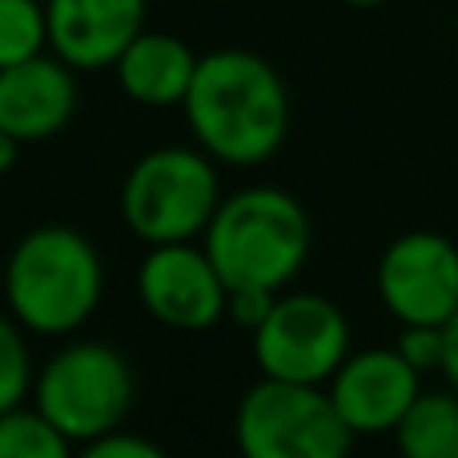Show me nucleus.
<instances>
[{"label": "nucleus", "instance_id": "9", "mask_svg": "<svg viewBox=\"0 0 458 458\" xmlns=\"http://www.w3.org/2000/svg\"><path fill=\"white\" fill-rule=\"evenodd\" d=\"M137 301L153 322L182 334H201L225 318L229 285L209 261L206 245H145V258L137 266Z\"/></svg>", "mask_w": 458, "mask_h": 458}, {"label": "nucleus", "instance_id": "20", "mask_svg": "<svg viewBox=\"0 0 458 458\" xmlns=\"http://www.w3.org/2000/svg\"><path fill=\"white\" fill-rule=\"evenodd\" d=\"M277 293H266V290H229V306H225V318L233 326H242L245 334H253L261 326V318L269 314Z\"/></svg>", "mask_w": 458, "mask_h": 458}, {"label": "nucleus", "instance_id": "2", "mask_svg": "<svg viewBox=\"0 0 458 458\" xmlns=\"http://www.w3.org/2000/svg\"><path fill=\"white\" fill-rule=\"evenodd\" d=\"M101 298V250L72 225L29 229L4 261V306L24 334L69 338L93 322Z\"/></svg>", "mask_w": 458, "mask_h": 458}, {"label": "nucleus", "instance_id": "6", "mask_svg": "<svg viewBox=\"0 0 458 458\" xmlns=\"http://www.w3.org/2000/svg\"><path fill=\"white\" fill-rule=\"evenodd\" d=\"M233 446L242 458H350L354 430L326 386L258 378L233 411Z\"/></svg>", "mask_w": 458, "mask_h": 458}, {"label": "nucleus", "instance_id": "11", "mask_svg": "<svg viewBox=\"0 0 458 458\" xmlns=\"http://www.w3.org/2000/svg\"><path fill=\"white\" fill-rule=\"evenodd\" d=\"M149 0H45L48 53L77 72L113 69L145 29Z\"/></svg>", "mask_w": 458, "mask_h": 458}, {"label": "nucleus", "instance_id": "17", "mask_svg": "<svg viewBox=\"0 0 458 458\" xmlns=\"http://www.w3.org/2000/svg\"><path fill=\"white\" fill-rule=\"evenodd\" d=\"M32 378H37V366H32L29 334L13 314H0V414L29 403Z\"/></svg>", "mask_w": 458, "mask_h": 458}, {"label": "nucleus", "instance_id": "10", "mask_svg": "<svg viewBox=\"0 0 458 458\" xmlns=\"http://www.w3.org/2000/svg\"><path fill=\"white\" fill-rule=\"evenodd\" d=\"M326 394L354 438H378L394 435V427L406 419L414 398L422 394V374L394 346L350 350L326 382Z\"/></svg>", "mask_w": 458, "mask_h": 458}, {"label": "nucleus", "instance_id": "3", "mask_svg": "<svg viewBox=\"0 0 458 458\" xmlns=\"http://www.w3.org/2000/svg\"><path fill=\"white\" fill-rule=\"evenodd\" d=\"M201 245L229 290L282 293L306 269L314 225L293 193L277 185H245L222 198Z\"/></svg>", "mask_w": 458, "mask_h": 458}, {"label": "nucleus", "instance_id": "13", "mask_svg": "<svg viewBox=\"0 0 458 458\" xmlns=\"http://www.w3.org/2000/svg\"><path fill=\"white\" fill-rule=\"evenodd\" d=\"M193 72H198V53L190 40L157 29H141L113 64L117 89L145 109H182Z\"/></svg>", "mask_w": 458, "mask_h": 458}, {"label": "nucleus", "instance_id": "8", "mask_svg": "<svg viewBox=\"0 0 458 458\" xmlns=\"http://www.w3.org/2000/svg\"><path fill=\"white\" fill-rule=\"evenodd\" d=\"M374 290L398 326H446L458 314V242L435 229L398 233L378 258Z\"/></svg>", "mask_w": 458, "mask_h": 458}, {"label": "nucleus", "instance_id": "15", "mask_svg": "<svg viewBox=\"0 0 458 458\" xmlns=\"http://www.w3.org/2000/svg\"><path fill=\"white\" fill-rule=\"evenodd\" d=\"M77 443L53 427L37 406H16L0 414V458H72Z\"/></svg>", "mask_w": 458, "mask_h": 458}, {"label": "nucleus", "instance_id": "12", "mask_svg": "<svg viewBox=\"0 0 458 458\" xmlns=\"http://www.w3.org/2000/svg\"><path fill=\"white\" fill-rule=\"evenodd\" d=\"M77 101V69H69L56 53H40L13 69H0V129L21 145L56 137L72 121Z\"/></svg>", "mask_w": 458, "mask_h": 458}, {"label": "nucleus", "instance_id": "21", "mask_svg": "<svg viewBox=\"0 0 458 458\" xmlns=\"http://www.w3.org/2000/svg\"><path fill=\"white\" fill-rule=\"evenodd\" d=\"M446 334V358H443V378L451 382V386L458 390V314L451 318V322L443 326Z\"/></svg>", "mask_w": 458, "mask_h": 458}, {"label": "nucleus", "instance_id": "14", "mask_svg": "<svg viewBox=\"0 0 458 458\" xmlns=\"http://www.w3.org/2000/svg\"><path fill=\"white\" fill-rule=\"evenodd\" d=\"M398 458H458V390H422L394 427Z\"/></svg>", "mask_w": 458, "mask_h": 458}, {"label": "nucleus", "instance_id": "4", "mask_svg": "<svg viewBox=\"0 0 458 458\" xmlns=\"http://www.w3.org/2000/svg\"><path fill=\"white\" fill-rule=\"evenodd\" d=\"M222 206L217 161L198 145H161L121 182V222L145 245L198 242Z\"/></svg>", "mask_w": 458, "mask_h": 458}, {"label": "nucleus", "instance_id": "1", "mask_svg": "<svg viewBox=\"0 0 458 458\" xmlns=\"http://www.w3.org/2000/svg\"><path fill=\"white\" fill-rule=\"evenodd\" d=\"M182 113L193 145L229 169L266 165L290 137V89L253 48L201 53Z\"/></svg>", "mask_w": 458, "mask_h": 458}, {"label": "nucleus", "instance_id": "18", "mask_svg": "<svg viewBox=\"0 0 458 458\" xmlns=\"http://www.w3.org/2000/svg\"><path fill=\"white\" fill-rule=\"evenodd\" d=\"M394 350L414 366L419 374L438 370L443 374V358H446V334L443 326H403Z\"/></svg>", "mask_w": 458, "mask_h": 458}, {"label": "nucleus", "instance_id": "16", "mask_svg": "<svg viewBox=\"0 0 458 458\" xmlns=\"http://www.w3.org/2000/svg\"><path fill=\"white\" fill-rule=\"evenodd\" d=\"M48 53L45 0H0V69Z\"/></svg>", "mask_w": 458, "mask_h": 458}, {"label": "nucleus", "instance_id": "22", "mask_svg": "<svg viewBox=\"0 0 458 458\" xmlns=\"http://www.w3.org/2000/svg\"><path fill=\"white\" fill-rule=\"evenodd\" d=\"M16 161H21V141H16L13 133H4V129H0V177L13 174Z\"/></svg>", "mask_w": 458, "mask_h": 458}, {"label": "nucleus", "instance_id": "19", "mask_svg": "<svg viewBox=\"0 0 458 458\" xmlns=\"http://www.w3.org/2000/svg\"><path fill=\"white\" fill-rule=\"evenodd\" d=\"M72 458H169L153 438L133 435V430H109V435L93 438V443H81Z\"/></svg>", "mask_w": 458, "mask_h": 458}, {"label": "nucleus", "instance_id": "7", "mask_svg": "<svg viewBox=\"0 0 458 458\" xmlns=\"http://www.w3.org/2000/svg\"><path fill=\"white\" fill-rule=\"evenodd\" d=\"M350 318L326 293L282 290L250 334V350L261 378L326 386L350 354Z\"/></svg>", "mask_w": 458, "mask_h": 458}, {"label": "nucleus", "instance_id": "23", "mask_svg": "<svg viewBox=\"0 0 458 458\" xmlns=\"http://www.w3.org/2000/svg\"><path fill=\"white\" fill-rule=\"evenodd\" d=\"M346 8H386L390 0H342Z\"/></svg>", "mask_w": 458, "mask_h": 458}, {"label": "nucleus", "instance_id": "5", "mask_svg": "<svg viewBox=\"0 0 458 458\" xmlns=\"http://www.w3.org/2000/svg\"><path fill=\"white\" fill-rule=\"evenodd\" d=\"M133 398L137 378L129 358L97 338L61 346L32 378V406L77 446L125 427Z\"/></svg>", "mask_w": 458, "mask_h": 458}]
</instances>
